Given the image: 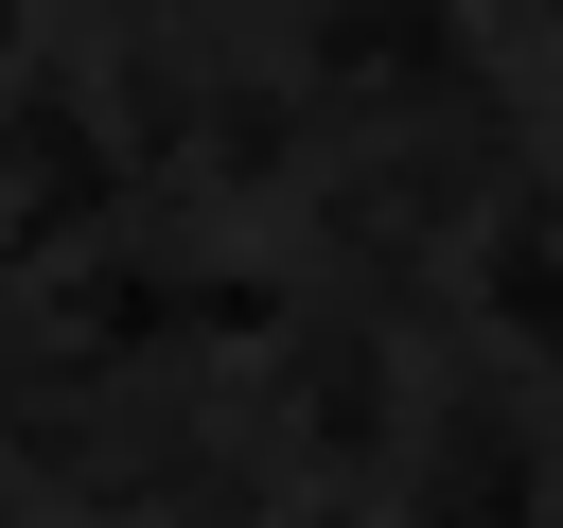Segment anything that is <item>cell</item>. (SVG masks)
<instances>
[{
	"label": "cell",
	"instance_id": "obj_1",
	"mask_svg": "<svg viewBox=\"0 0 563 528\" xmlns=\"http://www.w3.org/2000/svg\"><path fill=\"white\" fill-rule=\"evenodd\" d=\"M545 493H563V458H545Z\"/></svg>",
	"mask_w": 563,
	"mask_h": 528
}]
</instances>
